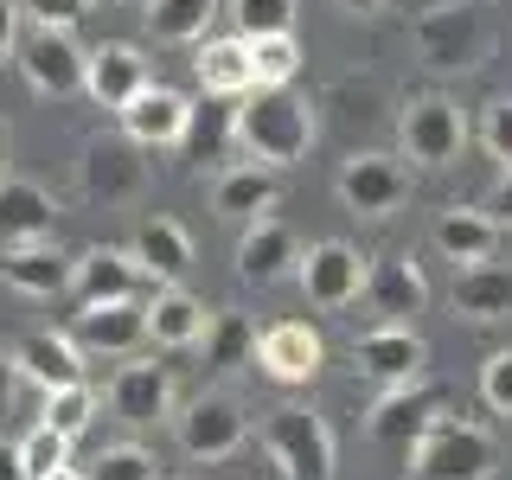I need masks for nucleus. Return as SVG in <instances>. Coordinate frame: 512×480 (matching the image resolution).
<instances>
[{"mask_svg": "<svg viewBox=\"0 0 512 480\" xmlns=\"http://www.w3.org/2000/svg\"><path fill=\"white\" fill-rule=\"evenodd\" d=\"M13 365H20V378L39 384V391L90 384V378H84V346H77L71 333H26V340L13 346Z\"/></svg>", "mask_w": 512, "mask_h": 480, "instance_id": "obj_24", "label": "nucleus"}, {"mask_svg": "<svg viewBox=\"0 0 512 480\" xmlns=\"http://www.w3.org/2000/svg\"><path fill=\"white\" fill-rule=\"evenodd\" d=\"M320 365H327V340L308 320H276L256 333V372L269 384H314Z\"/></svg>", "mask_w": 512, "mask_h": 480, "instance_id": "obj_15", "label": "nucleus"}, {"mask_svg": "<svg viewBox=\"0 0 512 480\" xmlns=\"http://www.w3.org/2000/svg\"><path fill=\"white\" fill-rule=\"evenodd\" d=\"M480 212L500 224V231H512V173H500V186L487 192V205H480Z\"/></svg>", "mask_w": 512, "mask_h": 480, "instance_id": "obj_42", "label": "nucleus"}, {"mask_svg": "<svg viewBox=\"0 0 512 480\" xmlns=\"http://www.w3.org/2000/svg\"><path fill=\"white\" fill-rule=\"evenodd\" d=\"M199 352L212 372H244V365H256V320L244 308H212Z\"/></svg>", "mask_w": 512, "mask_h": 480, "instance_id": "obj_31", "label": "nucleus"}, {"mask_svg": "<svg viewBox=\"0 0 512 480\" xmlns=\"http://www.w3.org/2000/svg\"><path fill=\"white\" fill-rule=\"evenodd\" d=\"M237 148L250 154V167H295L314 148V109L295 90H250L237 103Z\"/></svg>", "mask_w": 512, "mask_h": 480, "instance_id": "obj_2", "label": "nucleus"}, {"mask_svg": "<svg viewBox=\"0 0 512 480\" xmlns=\"http://www.w3.org/2000/svg\"><path fill=\"white\" fill-rule=\"evenodd\" d=\"M13 173V128H7V116H0V180Z\"/></svg>", "mask_w": 512, "mask_h": 480, "instance_id": "obj_45", "label": "nucleus"}, {"mask_svg": "<svg viewBox=\"0 0 512 480\" xmlns=\"http://www.w3.org/2000/svg\"><path fill=\"white\" fill-rule=\"evenodd\" d=\"M333 7H340V13H384L391 0H333Z\"/></svg>", "mask_w": 512, "mask_h": 480, "instance_id": "obj_46", "label": "nucleus"}, {"mask_svg": "<svg viewBox=\"0 0 512 480\" xmlns=\"http://www.w3.org/2000/svg\"><path fill=\"white\" fill-rule=\"evenodd\" d=\"M480 404L493 416H512V346H500L487 365H480Z\"/></svg>", "mask_w": 512, "mask_h": 480, "instance_id": "obj_39", "label": "nucleus"}, {"mask_svg": "<svg viewBox=\"0 0 512 480\" xmlns=\"http://www.w3.org/2000/svg\"><path fill=\"white\" fill-rule=\"evenodd\" d=\"M365 276H372V256H359L346 237H320V244H308V256H301L295 282L320 314H340L365 295Z\"/></svg>", "mask_w": 512, "mask_h": 480, "instance_id": "obj_8", "label": "nucleus"}, {"mask_svg": "<svg viewBox=\"0 0 512 480\" xmlns=\"http://www.w3.org/2000/svg\"><path fill=\"white\" fill-rule=\"evenodd\" d=\"M224 13V0H141V20L160 45H192L199 52L212 39V20Z\"/></svg>", "mask_w": 512, "mask_h": 480, "instance_id": "obj_30", "label": "nucleus"}, {"mask_svg": "<svg viewBox=\"0 0 512 480\" xmlns=\"http://www.w3.org/2000/svg\"><path fill=\"white\" fill-rule=\"evenodd\" d=\"M13 397H20V365H13V352H0V423L13 416Z\"/></svg>", "mask_w": 512, "mask_h": 480, "instance_id": "obj_43", "label": "nucleus"}, {"mask_svg": "<svg viewBox=\"0 0 512 480\" xmlns=\"http://www.w3.org/2000/svg\"><path fill=\"white\" fill-rule=\"evenodd\" d=\"M256 436H263V455L282 468V480H333V468H340V442H333L327 416L308 404L263 410Z\"/></svg>", "mask_w": 512, "mask_h": 480, "instance_id": "obj_3", "label": "nucleus"}, {"mask_svg": "<svg viewBox=\"0 0 512 480\" xmlns=\"http://www.w3.org/2000/svg\"><path fill=\"white\" fill-rule=\"evenodd\" d=\"M64 468H71V442L52 436L45 423H32V436L20 442V474H26V480H52V474H64Z\"/></svg>", "mask_w": 512, "mask_h": 480, "instance_id": "obj_35", "label": "nucleus"}, {"mask_svg": "<svg viewBox=\"0 0 512 480\" xmlns=\"http://www.w3.org/2000/svg\"><path fill=\"white\" fill-rule=\"evenodd\" d=\"M333 192H340V205L352 218H391L410 199V167L397 154H352Z\"/></svg>", "mask_w": 512, "mask_h": 480, "instance_id": "obj_11", "label": "nucleus"}, {"mask_svg": "<svg viewBox=\"0 0 512 480\" xmlns=\"http://www.w3.org/2000/svg\"><path fill=\"white\" fill-rule=\"evenodd\" d=\"M474 135H480V148H487L512 173V96H493V103L480 109V128H474Z\"/></svg>", "mask_w": 512, "mask_h": 480, "instance_id": "obj_38", "label": "nucleus"}, {"mask_svg": "<svg viewBox=\"0 0 512 480\" xmlns=\"http://www.w3.org/2000/svg\"><path fill=\"white\" fill-rule=\"evenodd\" d=\"M20 77L32 96H52V103H64V96H84V64L90 52L77 45V32H39L32 26L20 39Z\"/></svg>", "mask_w": 512, "mask_h": 480, "instance_id": "obj_9", "label": "nucleus"}, {"mask_svg": "<svg viewBox=\"0 0 512 480\" xmlns=\"http://www.w3.org/2000/svg\"><path fill=\"white\" fill-rule=\"evenodd\" d=\"M0 480H26L20 474V442H0Z\"/></svg>", "mask_w": 512, "mask_h": 480, "instance_id": "obj_44", "label": "nucleus"}, {"mask_svg": "<svg viewBox=\"0 0 512 480\" xmlns=\"http://www.w3.org/2000/svg\"><path fill=\"white\" fill-rule=\"evenodd\" d=\"M52 480H84V474H77V468H64V474H52Z\"/></svg>", "mask_w": 512, "mask_h": 480, "instance_id": "obj_47", "label": "nucleus"}, {"mask_svg": "<svg viewBox=\"0 0 512 480\" xmlns=\"http://www.w3.org/2000/svg\"><path fill=\"white\" fill-rule=\"evenodd\" d=\"M192 77H199V90L205 96H218V103H244V96L256 90V77H250V45L244 39H205L199 52H192Z\"/></svg>", "mask_w": 512, "mask_h": 480, "instance_id": "obj_28", "label": "nucleus"}, {"mask_svg": "<svg viewBox=\"0 0 512 480\" xmlns=\"http://www.w3.org/2000/svg\"><path fill=\"white\" fill-rule=\"evenodd\" d=\"M276 199H282V180L269 167H224L218 180H212V212L218 218H237V224H263L269 212H276Z\"/></svg>", "mask_w": 512, "mask_h": 480, "instance_id": "obj_26", "label": "nucleus"}, {"mask_svg": "<svg viewBox=\"0 0 512 480\" xmlns=\"http://www.w3.org/2000/svg\"><path fill=\"white\" fill-rule=\"evenodd\" d=\"M352 365L378 384V391H410L429 378V346L416 327H372L352 340Z\"/></svg>", "mask_w": 512, "mask_h": 480, "instance_id": "obj_10", "label": "nucleus"}, {"mask_svg": "<svg viewBox=\"0 0 512 480\" xmlns=\"http://www.w3.org/2000/svg\"><path fill=\"white\" fill-rule=\"evenodd\" d=\"M135 7H141V0H135Z\"/></svg>", "mask_w": 512, "mask_h": 480, "instance_id": "obj_48", "label": "nucleus"}, {"mask_svg": "<svg viewBox=\"0 0 512 480\" xmlns=\"http://www.w3.org/2000/svg\"><path fill=\"white\" fill-rule=\"evenodd\" d=\"M205 301L186 295V288H154L148 295V340L167 346V352H192L205 340Z\"/></svg>", "mask_w": 512, "mask_h": 480, "instance_id": "obj_27", "label": "nucleus"}, {"mask_svg": "<svg viewBox=\"0 0 512 480\" xmlns=\"http://www.w3.org/2000/svg\"><path fill=\"white\" fill-rule=\"evenodd\" d=\"M84 480H160V461L148 448H135V442H116V448H103V455L90 461Z\"/></svg>", "mask_w": 512, "mask_h": 480, "instance_id": "obj_36", "label": "nucleus"}, {"mask_svg": "<svg viewBox=\"0 0 512 480\" xmlns=\"http://www.w3.org/2000/svg\"><path fill=\"white\" fill-rule=\"evenodd\" d=\"M77 192L103 212L116 205H141L148 199V160L128 135H90L84 141V160H77Z\"/></svg>", "mask_w": 512, "mask_h": 480, "instance_id": "obj_5", "label": "nucleus"}, {"mask_svg": "<svg viewBox=\"0 0 512 480\" xmlns=\"http://www.w3.org/2000/svg\"><path fill=\"white\" fill-rule=\"evenodd\" d=\"M461 320H512V269L506 263H480V269H455V288H448Z\"/></svg>", "mask_w": 512, "mask_h": 480, "instance_id": "obj_29", "label": "nucleus"}, {"mask_svg": "<svg viewBox=\"0 0 512 480\" xmlns=\"http://www.w3.org/2000/svg\"><path fill=\"white\" fill-rule=\"evenodd\" d=\"M173 436H180V455L192 461H231L250 436V416L231 391H199L173 410Z\"/></svg>", "mask_w": 512, "mask_h": 480, "instance_id": "obj_6", "label": "nucleus"}, {"mask_svg": "<svg viewBox=\"0 0 512 480\" xmlns=\"http://www.w3.org/2000/svg\"><path fill=\"white\" fill-rule=\"evenodd\" d=\"M58 231V199L52 186L7 173L0 180V250H26V244H52Z\"/></svg>", "mask_w": 512, "mask_h": 480, "instance_id": "obj_17", "label": "nucleus"}, {"mask_svg": "<svg viewBox=\"0 0 512 480\" xmlns=\"http://www.w3.org/2000/svg\"><path fill=\"white\" fill-rule=\"evenodd\" d=\"M237 39H282L295 32V0H224Z\"/></svg>", "mask_w": 512, "mask_h": 480, "instance_id": "obj_34", "label": "nucleus"}, {"mask_svg": "<svg viewBox=\"0 0 512 480\" xmlns=\"http://www.w3.org/2000/svg\"><path fill=\"white\" fill-rule=\"evenodd\" d=\"M365 308L378 314V327H410L429 308V282L410 256H372V276H365Z\"/></svg>", "mask_w": 512, "mask_h": 480, "instance_id": "obj_18", "label": "nucleus"}, {"mask_svg": "<svg viewBox=\"0 0 512 480\" xmlns=\"http://www.w3.org/2000/svg\"><path fill=\"white\" fill-rule=\"evenodd\" d=\"M77 301L84 308H109V301H148V276H141L135 250L128 244H90L84 256H77Z\"/></svg>", "mask_w": 512, "mask_h": 480, "instance_id": "obj_16", "label": "nucleus"}, {"mask_svg": "<svg viewBox=\"0 0 512 480\" xmlns=\"http://www.w3.org/2000/svg\"><path fill=\"white\" fill-rule=\"evenodd\" d=\"M500 224H493L480 205H448V212H436V224H429V244H436L455 269H480L493 263V250H500Z\"/></svg>", "mask_w": 512, "mask_h": 480, "instance_id": "obj_22", "label": "nucleus"}, {"mask_svg": "<svg viewBox=\"0 0 512 480\" xmlns=\"http://www.w3.org/2000/svg\"><path fill=\"white\" fill-rule=\"evenodd\" d=\"M77 276V256H64L58 244H26V250H0V282L13 295H32V301H52L64 295Z\"/></svg>", "mask_w": 512, "mask_h": 480, "instance_id": "obj_23", "label": "nucleus"}, {"mask_svg": "<svg viewBox=\"0 0 512 480\" xmlns=\"http://www.w3.org/2000/svg\"><path fill=\"white\" fill-rule=\"evenodd\" d=\"M154 84V64L141 45H128V39H103V45H90V64H84V96L96 109H122L135 103L141 90Z\"/></svg>", "mask_w": 512, "mask_h": 480, "instance_id": "obj_13", "label": "nucleus"}, {"mask_svg": "<svg viewBox=\"0 0 512 480\" xmlns=\"http://www.w3.org/2000/svg\"><path fill=\"white\" fill-rule=\"evenodd\" d=\"M410 45H416V64L436 77H461L474 64H487L493 52L487 0H429L410 20Z\"/></svg>", "mask_w": 512, "mask_h": 480, "instance_id": "obj_1", "label": "nucleus"}, {"mask_svg": "<svg viewBox=\"0 0 512 480\" xmlns=\"http://www.w3.org/2000/svg\"><path fill=\"white\" fill-rule=\"evenodd\" d=\"M20 0H0V64H13L20 58Z\"/></svg>", "mask_w": 512, "mask_h": 480, "instance_id": "obj_41", "label": "nucleus"}, {"mask_svg": "<svg viewBox=\"0 0 512 480\" xmlns=\"http://www.w3.org/2000/svg\"><path fill=\"white\" fill-rule=\"evenodd\" d=\"M103 404H109V416H116V423H128V429L173 423V372H167V365H154V359H128V365H116Z\"/></svg>", "mask_w": 512, "mask_h": 480, "instance_id": "obj_12", "label": "nucleus"}, {"mask_svg": "<svg viewBox=\"0 0 512 480\" xmlns=\"http://www.w3.org/2000/svg\"><path fill=\"white\" fill-rule=\"evenodd\" d=\"M448 416V391L442 384H410V391H384L372 410H365V429H372V442H416L429 423H442Z\"/></svg>", "mask_w": 512, "mask_h": 480, "instance_id": "obj_20", "label": "nucleus"}, {"mask_svg": "<svg viewBox=\"0 0 512 480\" xmlns=\"http://www.w3.org/2000/svg\"><path fill=\"white\" fill-rule=\"evenodd\" d=\"M500 474V442L480 423L442 416L410 442V480H493Z\"/></svg>", "mask_w": 512, "mask_h": 480, "instance_id": "obj_4", "label": "nucleus"}, {"mask_svg": "<svg viewBox=\"0 0 512 480\" xmlns=\"http://www.w3.org/2000/svg\"><path fill=\"white\" fill-rule=\"evenodd\" d=\"M192 116H199V109H192V96H186V90H173V84H148L116 122H122V135L135 141V148H186Z\"/></svg>", "mask_w": 512, "mask_h": 480, "instance_id": "obj_14", "label": "nucleus"}, {"mask_svg": "<svg viewBox=\"0 0 512 480\" xmlns=\"http://www.w3.org/2000/svg\"><path fill=\"white\" fill-rule=\"evenodd\" d=\"M301 237L288 231L282 218H263V224H244V237H237V276L250 288H276L288 276H301Z\"/></svg>", "mask_w": 512, "mask_h": 480, "instance_id": "obj_19", "label": "nucleus"}, {"mask_svg": "<svg viewBox=\"0 0 512 480\" xmlns=\"http://www.w3.org/2000/svg\"><path fill=\"white\" fill-rule=\"evenodd\" d=\"M128 250H135L141 276H148L154 288H180V276L192 269V237H186L180 218H141Z\"/></svg>", "mask_w": 512, "mask_h": 480, "instance_id": "obj_25", "label": "nucleus"}, {"mask_svg": "<svg viewBox=\"0 0 512 480\" xmlns=\"http://www.w3.org/2000/svg\"><path fill=\"white\" fill-rule=\"evenodd\" d=\"M468 116L448 96H416V103L397 116V141H404V160L416 167H455L461 148H468Z\"/></svg>", "mask_w": 512, "mask_h": 480, "instance_id": "obj_7", "label": "nucleus"}, {"mask_svg": "<svg viewBox=\"0 0 512 480\" xmlns=\"http://www.w3.org/2000/svg\"><path fill=\"white\" fill-rule=\"evenodd\" d=\"M96 7V0H20V13L39 32H77V20Z\"/></svg>", "mask_w": 512, "mask_h": 480, "instance_id": "obj_40", "label": "nucleus"}, {"mask_svg": "<svg viewBox=\"0 0 512 480\" xmlns=\"http://www.w3.org/2000/svg\"><path fill=\"white\" fill-rule=\"evenodd\" d=\"M186 148H199L205 160H224V148H237V109H199L192 116V135H186Z\"/></svg>", "mask_w": 512, "mask_h": 480, "instance_id": "obj_37", "label": "nucleus"}, {"mask_svg": "<svg viewBox=\"0 0 512 480\" xmlns=\"http://www.w3.org/2000/svg\"><path fill=\"white\" fill-rule=\"evenodd\" d=\"M71 340L103 359H135V346L148 340V301H109V308H84L71 320Z\"/></svg>", "mask_w": 512, "mask_h": 480, "instance_id": "obj_21", "label": "nucleus"}, {"mask_svg": "<svg viewBox=\"0 0 512 480\" xmlns=\"http://www.w3.org/2000/svg\"><path fill=\"white\" fill-rule=\"evenodd\" d=\"M250 45V77L256 90H288L301 71V39L295 32H282V39H244Z\"/></svg>", "mask_w": 512, "mask_h": 480, "instance_id": "obj_33", "label": "nucleus"}, {"mask_svg": "<svg viewBox=\"0 0 512 480\" xmlns=\"http://www.w3.org/2000/svg\"><path fill=\"white\" fill-rule=\"evenodd\" d=\"M96 410H103V397H96L90 384H64V391H45L39 397V423L52 429V436H64V442L84 436V429L96 423Z\"/></svg>", "mask_w": 512, "mask_h": 480, "instance_id": "obj_32", "label": "nucleus"}]
</instances>
